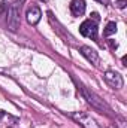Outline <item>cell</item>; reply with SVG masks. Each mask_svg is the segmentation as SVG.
Listing matches in <instances>:
<instances>
[{
  "label": "cell",
  "mask_w": 127,
  "mask_h": 128,
  "mask_svg": "<svg viewBox=\"0 0 127 128\" xmlns=\"http://www.w3.org/2000/svg\"><path fill=\"white\" fill-rule=\"evenodd\" d=\"M21 2L15 0L9 8H8V28L11 32H17L20 28V12H21Z\"/></svg>",
  "instance_id": "cell-1"
},
{
  "label": "cell",
  "mask_w": 127,
  "mask_h": 128,
  "mask_svg": "<svg viewBox=\"0 0 127 128\" xmlns=\"http://www.w3.org/2000/svg\"><path fill=\"white\" fill-rule=\"evenodd\" d=\"M81 91H82V94H84V97L87 98V101L93 106V107H96L97 110H105V112H109V107H108V104L100 98V97L97 96V94H94L93 91H90V90H87L85 86H82L81 88Z\"/></svg>",
  "instance_id": "cell-2"
},
{
  "label": "cell",
  "mask_w": 127,
  "mask_h": 128,
  "mask_svg": "<svg viewBox=\"0 0 127 128\" xmlns=\"http://www.w3.org/2000/svg\"><path fill=\"white\" fill-rule=\"evenodd\" d=\"M105 80H106L112 88H115V90H120V88H123V85H124L123 76H121L120 73H117V72H112V70H108V72L105 73Z\"/></svg>",
  "instance_id": "cell-3"
},
{
  "label": "cell",
  "mask_w": 127,
  "mask_h": 128,
  "mask_svg": "<svg viewBox=\"0 0 127 128\" xmlns=\"http://www.w3.org/2000/svg\"><path fill=\"white\" fill-rule=\"evenodd\" d=\"M79 33L85 37H91V39H96L97 37V24L91 20H87L81 24L79 27Z\"/></svg>",
  "instance_id": "cell-4"
},
{
  "label": "cell",
  "mask_w": 127,
  "mask_h": 128,
  "mask_svg": "<svg viewBox=\"0 0 127 128\" xmlns=\"http://www.w3.org/2000/svg\"><path fill=\"white\" fill-rule=\"evenodd\" d=\"M72 118L81 125V127L84 128H100L97 124L94 122V119H91L88 115H85V113H72Z\"/></svg>",
  "instance_id": "cell-5"
},
{
  "label": "cell",
  "mask_w": 127,
  "mask_h": 128,
  "mask_svg": "<svg viewBox=\"0 0 127 128\" xmlns=\"http://www.w3.org/2000/svg\"><path fill=\"white\" fill-rule=\"evenodd\" d=\"M26 16H27V22L32 24V26H36L39 21H40V16H42V12L37 6H30L26 12Z\"/></svg>",
  "instance_id": "cell-6"
},
{
  "label": "cell",
  "mask_w": 127,
  "mask_h": 128,
  "mask_svg": "<svg viewBox=\"0 0 127 128\" xmlns=\"http://www.w3.org/2000/svg\"><path fill=\"white\" fill-rule=\"evenodd\" d=\"M81 54H82L91 64H94V66L99 64V54L96 52L94 49H91L90 46H82V48H81Z\"/></svg>",
  "instance_id": "cell-7"
},
{
  "label": "cell",
  "mask_w": 127,
  "mask_h": 128,
  "mask_svg": "<svg viewBox=\"0 0 127 128\" xmlns=\"http://www.w3.org/2000/svg\"><path fill=\"white\" fill-rule=\"evenodd\" d=\"M70 10L75 16H79L85 12V2L84 0H72L70 3Z\"/></svg>",
  "instance_id": "cell-8"
},
{
  "label": "cell",
  "mask_w": 127,
  "mask_h": 128,
  "mask_svg": "<svg viewBox=\"0 0 127 128\" xmlns=\"http://www.w3.org/2000/svg\"><path fill=\"white\" fill-rule=\"evenodd\" d=\"M114 33H117V24H115V22H109V24L106 26L103 34H105V36H111V34H114Z\"/></svg>",
  "instance_id": "cell-9"
},
{
  "label": "cell",
  "mask_w": 127,
  "mask_h": 128,
  "mask_svg": "<svg viewBox=\"0 0 127 128\" xmlns=\"http://www.w3.org/2000/svg\"><path fill=\"white\" fill-rule=\"evenodd\" d=\"M20 2H21V3H24V0H20Z\"/></svg>",
  "instance_id": "cell-10"
}]
</instances>
